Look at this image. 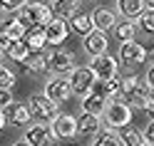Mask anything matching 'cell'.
Returning a JSON list of instances; mask_svg holds the SVG:
<instances>
[{"label": "cell", "mask_w": 154, "mask_h": 146, "mask_svg": "<svg viewBox=\"0 0 154 146\" xmlns=\"http://www.w3.org/2000/svg\"><path fill=\"white\" fill-rule=\"evenodd\" d=\"M5 116H8V124H13V126H27L30 124V109H27V104L23 102V104H17V102H13L10 106L5 109Z\"/></svg>", "instance_id": "cell-16"}, {"label": "cell", "mask_w": 154, "mask_h": 146, "mask_svg": "<svg viewBox=\"0 0 154 146\" xmlns=\"http://www.w3.org/2000/svg\"><path fill=\"white\" fill-rule=\"evenodd\" d=\"M20 17H23L27 25L45 27L55 15H52V7H50V5H45L42 0H35V3H30V0H27L25 7H23V15H20Z\"/></svg>", "instance_id": "cell-5"}, {"label": "cell", "mask_w": 154, "mask_h": 146, "mask_svg": "<svg viewBox=\"0 0 154 146\" xmlns=\"http://www.w3.org/2000/svg\"><path fill=\"white\" fill-rule=\"evenodd\" d=\"M5 124H8V116H5V109H0V131L5 129Z\"/></svg>", "instance_id": "cell-36"}, {"label": "cell", "mask_w": 154, "mask_h": 146, "mask_svg": "<svg viewBox=\"0 0 154 146\" xmlns=\"http://www.w3.org/2000/svg\"><path fill=\"white\" fill-rule=\"evenodd\" d=\"M67 25H70V30L72 32H77L80 37H85V35H90L92 30H94V25H92V15H87V13H80L77 10L70 20H67Z\"/></svg>", "instance_id": "cell-17"}, {"label": "cell", "mask_w": 154, "mask_h": 146, "mask_svg": "<svg viewBox=\"0 0 154 146\" xmlns=\"http://www.w3.org/2000/svg\"><path fill=\"white\" fill-rule=\"evenodd\" d=\"M142 109H144V114H147V116H149V121H154V97H149V102H147V104H144V106H142Z\"/></svg>", "instance_id": "cell-34"}, {"label": "cell", "mask_w": 154, "mask_h": 146, "mask_svg": "<svg viewBox=\"0 0 154 146\" xmlns=\"http://www.w3.org/2000/svg\"><path fill=\"white\" fill-rule=\"evenodd\" d=\"M142 146H152V144H142Z\"/></svg>", "instance_id": "cell-40"}, {"label": "cell", "mask_w": 154, "mask_h": 146, "mask_svg": "<svg viewBox=\"0 0 154 146\" xmlns=\"http://www.w3.org/2000/svg\"><path fill=\"white\" fill-rule=\"evenodd\" d=\"M119 139H122V146H142L144 144V136L142 131L137 129V126H122V134H119Z\"/></svg>", "instance_id": "cell-25"}, {"label": "cell", "mask_w": 154, "mask_h": 146, "mask_svg": "<svg viewBox=\"0 0 154 146\" xmlns=\"http://www.w3.org/2000/svg\"><path fill=\"white\" fill-rule=\"evenodd\" d=\"M92 146H122V139L114 129H104L94 134V144Z\"/></svg>", "instance_id": "cell-26"}, {"label": "cell", "mask_w": 154, "mask_h": 146, "mask_svg": "<svg viewBox=\"0 0 154 146\" xmlns=\"http://www.w3.org/2000/svg\"><path fill=\"white\" fill-rule=\"evenodd\" d=\"M119 84H122V77H109V79H97L92 87V92H97L100 97H104V99H109V97H114L119 92Z\"/></svg>", "instance_id": "cell-19"}, {"label": "cell", "mask_w": 154, "mask_h": 146, "mask_svg": "<svg viewBox=\"0 0 154 146\" xmlns=\"http://www.w3.org/2000/svg\"><path fill=\"white\" fill-rule=\"evenodd\" d=\"M15 72L10 70V67H5V64H0V87H5V89H13V84H15Z\"/></svg>", "instance_id": "cell-30"}, {"label": "cell", "mask_w": 154, "mask_h": 146, "mask_svg": "<svg viewBox=\"0 0 154 146\" xmlns=\"http://www.w3.org/2000/svg\"><path fill=\"white\" fill-rule=\"evenodd\" d=\"M147 55H149L147 47L139 45V42H134V40L119 42V60L117 62H122L124 67H139V64H144Z\"/></svg>", "instance_id": "cell-6"}, {"label": "cell", "mask_w": 154, "mask_h": 146, "mask_svg": "<svg viewBox=\"0 0 154 146\" xmlns=\"http://www.w3.org/2000/svg\"><path fill=\"white\" fill-rule=\"evenodd\" d=\"M144 5H147V7H152V10H154V0H144Z\"/></svg>", "instance_id": "cell-39"}, {"label": "cell", "mask_w": 154, "mask_h": 146, "mask_svg": "<svg viewBox=\"0 0 154 146\" xmlns=\"http://www.w3.org/2000/svg\"><path fill=\"white\" fill-rule=\"evenodd\" d=\"M13 146H30V144H27V141H25V139H20V141H15V144H13Z\"/></svg>", "instance_id": "cell-38"}, {"label": "cell", "mask_w": 154, "mask_h": 146, "mask_svg": "<svg viewBox=\"0 0 154 146\" xmlns=\"http://www.w3.org/2000/svg\"><path fill=\"white\" fill-rule=\"evenodd\" d=\"M97 131H100V116L82 112V116L77 119V134L80 136H94Z\"/></svg>", "instance_id": "cell-21"}, {"label": "cell", "mask_w": 154, "mask_h": 146, "mask_svg": "<svg viewBox=\"0 0 154 146\" xmlns=\"http://www.w3.org/2000/svg\"><path fill=\"white\" fill-rule=\"evenodd\" d=\"M82 0H55L52 5V15L55 17H62V20H70V17L80 10Z\"/></svg>", "instance_id": "cell-22"}, {"label": "cell", "mask_w": 154, "mask_h": 146, "mask_svg": "<svg viewBox=\"0 0 154 146\" xmlns=\"http://www.w3.org/2000/svg\"><path fill=\"white\" fill-rule=\"evenodd\" d=\"M114 22H117V15H114L112 10H107V7H97V10L92 13V25H94V30H102V32H107L114 27Z\"/></svg>", "instance_id": "cell-18"}, {"label": "cell", "mask_w": 154, "mask_h": 146, "mask_svg": "<svg viewBox=\"0 0 154 146\" xmlns=\"http://www.w3.org/2000/svg\"><path fill=\"white\" fill-rule=\"evenodd\" d=\"M27 22L23 17H8V20L0 22V42L3 45H10L15 40H23L25 32H27Z\"/></svg>", "instance_id": "cell-10"}, {"label": "cell", "mask_w": 154, "mask_h": 146, "mask_svg": "<svg viewBox=\"0 0 154 146\" xmlns=\"http://www.w3.org/2000/svg\"><path fill=\"white\" fill-rule=\"evenodd\" d=\"M25 141L30 146H55L57 136L45 124H27L25 126Z\"/></svg>", "instance_id": "cell-9"}, {"label": "cell", "mask_w": 154, "mask_h": 146, "mask_svg": "<svg viewBox=\"0 0 154 146\" xmlns=\"http://www.w3.org/2000/svg\"><path fill=\"white\" fill-rule=\"evenodd\" d=\"M112 30H114V37H117L119 42H129V40H134V35H137V25L124 17V20H117V22H114Z\"/></svg>", "instance_id": "cell-23"}, {"label": "cell", "mask_w": 154, "mask_h": 146, "mask_svg": "<svg viewBox=\"0 0 154 146\" xmlns=\"http://www.w3.org/2000/svg\"><path fill=\"white\" fill-rule=\"evenodd\" d=\"M5 55L10 57V60H15V62H23L27 55H30V47H27L23 40H15V42H10L8 45V50H5Z\"/></svg>", "instance_id": "cell-28"}, {"label": "cell", "mask_w": 154, "mask_h": 146, "mask_svg": "<svg viewBox=\"0 0 154 146\" xmlns=\"http://www.w3.org/2000/svg\"><path fill=\"white\" fill-rule=\"evenodd\" d=\"M15 99H13V92L5 89V87H0V109H8Z\"/></svg>", "instance_id": "cell-32"}, {"label": "cell", "mask_w": 154, "mask_h": 146, "mask_svg": "<svg viewBox=\"0 0 154 146\" xmlns=\"http://www.w3.org/2000/svg\"><path fill=\"white\" fill-rule=\"evenodd\" d=\"M142 136H144V141H147V144L154 146V121H149L147 126H144V134Z\"/></svg>", "instance_id": "cell-33"}, {"label": "cell", "mask_w": 154, "mask_h": 146, "mask_svg": "<svg viewBox=\"0 0 154 146\" xmlns=\"http://www.w3.org/2000/svg\"><path fill=\"white\" fill-rule=\"evenodd\" d=\"M104 124L109 129H122V126L132 124V106L127 102L119 99H107V106H104Z\"/></svg>", "instance_id": "cell-2"}, {"label": "cell", "mask_w": 154, "mask_h": 146, "mask_svg": "<svg viewBox=\"0 0 154 146\" xmlns=\"http://www.w3.org/2000/svg\"><path fill=\"white\" fill-rule=\"evenodd\" d=\"M137 25H139V30L144 32V35H154V10L152 7H144V10L137 15Z\"/></svg>", "instance_id": "cell-29"}, {"label": "cell", "mask_w": 154, "mask_h": 146, "mask_svg": "<svg viewBox=\"0 0 154 146\" xmlns=\"http://www.w3.org/2000/svg\"><path fill=\"white\" fill-rule=\"evenodd\" d=\"M50 129L57 139H72V136H77V119L72 114H57L50 124Z\"/></svg>", "instance_id": "cell-13"}, {"label": "cell", "mask_w": 154, "mask_h": 146, "mask_svg": "<svg viewBox=\"0 0 154 146\" xmlns=\"http://www.w3.org/2000/svg\"><path fill=\"white\" fill-rule=\"evenodd\" d=\"M104 106H107V99L100 97L97 92H90L87 97H82V112H87V114L102 116L104 114Z\"/></svg>", "instance_id": "cell-20"}, {"label": "cell", "mask_w": 154, "mask_h": 146, "mask_svg": "<svg viewBox=\"0 0 154 146\" xmlns=\"http://www.w3.org/2000/svg\"><path fill=\"white\" fill-rule=\"evenodd\" d=\"M47 60H50V55L45 50H30V55L23 60V67L30 74H42L47 70Z\"/></svg>", "instance_id": "cell-14"}, {"label": "cell", "mask_w": 154, "mask_h": 146, "mask_svg": "<svg viewBox=\"0 0 154 146\" xmlns=\"http://www.w3.org/2000/svg\"><path fill=\"white\" fill-rule=\"evenodd\" d=\"M23 42H25L27 47H30V50H42V47L47 45V42H45V32H42V27H35V30L25 32Z\"/></svg>", "instance_id": "cell-27"}, {"label": "cell", "mask_w": 154, "mask_h": 146, "mask_svg": "<svg viewBox=\"0 0 154 146\" xmlns=\"http://www.w3.org/2000/svg\"><path fill=\"white\" fill-rule=\"evenodd\" d=\"M67 82H70L72 94H77V97L82 99V97H87V94L92 92L97 77H94V72L90 70V67H75V70L70 72V77H67Z\"/></svg>", "instance_id": "cell-4"}, {"label": "cell", "mask_w": 154, "mask_h": 146, "mask_svg": "<svg viewBox=\"0 0 154 146\" xmlns=\"http://www.w3.org/2000/svg\"><path fill=\"white\" fill-rule=\"evenodd\" d=\"M114 3H117V10L127 17V20H132V17H137L144 7V0H114Z\"/></svg>", "instance_id": "cell-24"}, {"label": "cell", "mask_w": 154, "mask_h": 146, "mask_svg": "<svg viewBox=\"0 0 154 146\" xmlns=\"http://www.w3.org/2000/svg\"><path fill=\"white\" fill-rule=\"evenodd\" d=\"M75 67H77V62H75V55L70 50H55L50 55V60H47V70H52L55 74H65L67 77Z\"/></svg>", "instance_id": "cell-11"}, {"label": "cell", "mask_w": 154, "mask_h": 146, "mask_svg": "<svg viewBox=\"0 0 154 146\" xmlns=\"http://www.w3.org/2000/svg\"><path fill=\"white\" fill-rule=\"evenodd\" d=\"M90 70L94 72L97 79H109V77L119 74V62H117V57H112L107 52L104 55H94L90 60Z\"/></svg>", "instance_id": "cell-7"}, {"label": "cell", "mask_w": 154, "mask_h": 146, "mask_svg": "<svg viewBox=\"0 0 154 146\" xmlns=\"http://www.w3.org/2000/svg\"><path fill=\"white\" fill-rule=\"evenodd\" d=\"M42 32H45V42L47 45H62L67 40V35H70V25H67V20H62V17H52V20L42 27Z\"/></svg>", "instance_id": "cell-12"}, {"label": "cell", "mask_w": 154, "mask_h": 146, "mask_svg": "<svg viewBox=\"0 0 154 146\" xmlns=\"http://www.w3.org/2000/svg\"><path fill=\"white\" fill-rule=\"evenodd\" d=\"M107 45H109L107 32H102V30H92L90 35H85V50H87L92 57L94 55H104L107 52Z\"/></svg>", "instance_id": "cell-15"}, {"label": "cell", "mask_w": 154, "mask_h": 146, "mask_svg": "<svg viewBox=\"0 0 154 146\" xmlns=\"http://www.w3.org/2000/svg\"><path fill=\"white\" fill-rule=\"evenodd\" d=\"M42 3H47V0H42Z\"/></svg>", "instance_id": "cell-41"}, {"label": "cell", "mask_w": 154, "mask_h": 146, "mask_svg": "<svg viewBox=\"0 0 154 146\" xmlns=\"http://www.w3.org/2000/svg\"><path fill=\"white\" fill-rule=\"evenodd\" d=\"M5 50H8V45H3V42H0V60L5 57Z\"/></svg>", "instance_id": "cell-37"}, {"label": "cell", "mask_w": 154, "mask_h": 146, "mask_svg": "<svg viewBox=\"0 0 154 146\" xmlns=\"http://www.w3.org/2000/svg\"><path fill=\"white\" fill-rule=\"evenodd\" d=\"M147 84H149L152 89H154V64L149 67V72H147Z\"/></svg>", "instance_id": "cell-35"}, {"label": "cell", "mask_w": 154, "mask_h": 146, "mask_svg": "<svg viewBox=\"0 0 154 146\" xmlns=\"http://www.w3.org/2000/svg\"><path fill=\"white\" fill-rule=\"evenodd\" d=\"M152 97V87L147 84V79H142L137 74H129V77H122V84H119V92L109 97V99H119V102H127L129 106H142L149 102Z\"/></svg>", "instance_id": "cell-1"}, {"label": "cell", "mask_w": 154, "mask_h": 146, "mask_svg": "<svg viewBox=\"0 0 154 146\" xmlns=\"http://www.w3.org/2000/svg\"><path fill=\"white\" fill-rule=\"evenodd\" d=\"M45 94L50 97L55 104H62L72 97V89H70V82H67L65 74H52L50 79L45 82Z\"/></svg>", "instance_id": "cell-8"}, {"label": "cell", "mask_w": 154, "mask_h": 146, "mask_svg": "<svg viewBox=\"0 0 154 146\" xmlns=\"http://www.w3.org/2000/svg\"><path fill=\"white\" fill-rule=\"evenodd\" d=\"M27 109H30V116H32V119L42 121V124L52 121L55 116L60 114V112H57V104H55L47 94H32L30 102H27Z\"/></svg>", "instance_id": "cell-3"}, {"label": "cell", "mask_w": 154, "mask_h": 146, "mask_svg": "<svg viewBox=\"0 0 154 146\" xmlns=\"http://www.w3.org/2000/svg\"><path fill=\"white\" fill-rule=\"evenodd\" d=\"M27 0H0V10L3 13H17V10H23Z\"/></svg>", "instance_id": "cell-31"}]
</instances>
